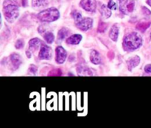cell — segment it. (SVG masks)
<instances>
[{"mask_svg":"<svg viewBox=\"0 0 151 128\" xmlns=\"http://www.w3.org/2000/svg\"><path fill=\"white\" fill-rule=\"evenodd\" d=\"M142 44V38L137 32H131L123 39V48L125 51H132L139 48Z\"/></svg>","mask_w":151,"mask_h":128,"instance_id":"1","label":"cell"},{"mask_svg":"<svg viewBox=\"0 0 151 128\" xmlns=\"http://www.w3.org/2000/svg\"><path fill=\"white\" fill-rule=\"evenodd\" d=\"M4 8H3V12H4V16L7 21L12 23L19 16V7L12 0H7L4 2Z\"/></svg>","mask_w":151,"mask_h":128,"instance_id":"2","label":"cell"},{"mask_svg":"<svg viewBox=\"0 0 151 128\" xmlns=\"http://www.w3.org/2000/svg\"><path fill=\"white\" fill-rule=\"evenodd\" d=\"M37 17L41 21L52 22L60 18V13L58 9L55 7H50L40 12Z\"/></svg>","mask_w":151,"mask_h":128,"instance_id":"3","label":"cell"},{"mask_svg":"<svg viewBox=\"0 0 151 128\" xmlns=\"http://www.w3.org/2000/svg\"><path fill=\"white\" fill-rule=\"evenodd\" d=\"M119 10L123 14L128 15L132 13L135 7V1L134 0H119Z\"/></svg>","mask_w":151,"mask_h":128,"instance_id":"4","label":"cell"},{"mask_svg":"<svg viewBox=\"0 0 151 128\" xmlns=\"http://www.w3.org/2000/svg\"><path fill=\"white\" fill-rule=\"evenodd\" d=\"M77 27L82 31H87L92 27L93 20L91 18H82L79 21L75 23Z\"/></svg>","mask_w":151,"mask_h":128,"instance_id":"5","label":"cell"},{"mask_svg":"<svg viewBox=\"0 0 151 128\" xmlns=\"http://www.w3.org/2000/svg\"><path fill=\"white\" fill-rule=\"evenodd\" d=\"M52 55V51L51 48L43 43L41 49H40L39 54H38L39 59H41V60H50V59H51Z\"/></svg>","mask_w":151,"mask_h":128,"instance_id":"6","label":"cell"},{"mask_svg":"<svg viewBox=\"0 0 151 128\" xmlns=\"http://www.w3.org/2000/svg\"><path fill=\"white\" fill-rule=\"evenodd\" d=\"M67 53L62 46H58L55 49V60L59 64H62L66 60Z\"/></svg>","mask_w":151,"mask_h":128,"instance_id":"7","label":"cell"},{"mask_svg":"<svg viewBox=\"0 0 151 128\" xmlns=\"http://www.w3.org/2000/svg\"><path fill=\"white\" fill-rule=\"evenodd\" d=\"M81 6L88 12H94L97 7L96 0H81Z\"/></svg>","mask_w":151,"mask_h":128,"instance_id":"8","label":"cell"},{"mask_svg":"<svg viewBox=\"0 0 151 128\" xmlns=\"http://www.w3.org/2000/svg\"><path fill=\"white\" fill-rule=\"evenodd\" d=\"M10 60L14 70L17 69L22 63V57L19 54H16V53H13L12 54H10Z\"/></svg>","mask_w":151,"mask_h":128,"instance_id":"9","label":"cell"},{"mask_svg":"<svg viewBox=\"0 0 151 128\" xmlns=\"http://www.w3.org/2000/svg\"><path fill=\"white\" fill-rule=\"evenodd\" d=\"M43 42L38 38H34L29 41V48L31 51H37L38 48L42 45Z\"/></svg>","mask_w":151,"mask_h":128,"instance_id":"10","label":"cell"},{"mask_svg":"<svg viewBox=\"0 0 151 128\" xmlns=\"http://www.w3.org/2000/svg\"><path fill=\"white\" fill-rule=\"evenodd\" d=\"M82 40V35L79 34H75V35H71L70 37L66 39V42L68 44H72V45H78L81 41Z\"/></svg>","mask_w":151,"mask_h":128,"instance_id":"11","label":"cell"},{"mask_svg":"<svg viewBox=\"0 0 151 128\" xmlns=\"http://www.w3.org/2000/svg\"><path fill=\"white\" fill-rule=\"evenodd\" d=\"M140 63V57L139 56L136 55L134 57H131L129 60H128L127 62V64H128V70L131 71L134 68L137 67Z\"/></svg>","mask_w":151,"mask_h":128,"instance_id":"12","label":"cell"},{"mask_svg":"<svg viewBox=\"0 0 151 128\" xmlns=\"http://www.w3.org/2000/svg\"><path fill=\"white\" fill-rule=\"evenodd\" d=\"M90 60L94 65L100 64V62H101L100 53L94 49L91 50V54H90Z\"/></svg>","mask_w":151,"mask_h":128,"instance_id":"13","label":"cell"},{"mask_svg":"<svg viewBox=\"0 0 151 128\" xmlns=\"http://www.w3.org/2000/svg\"><path fill=\"white\" fill-rule=\"evenodd\" d=\"M118 36H119V27L117 25L114 24L111 28V30L109 32V37L112 41H116L118 39Z\"/></svg>","mask_w":151,"mask_h":128,"instance_id":"14","label":"cell"},{"mask_svg":"<svg viewBox=\"0 0 151 128\" xmlns=\"http://www.w3.org/2000/svg\"><path fill=\"white\" fill-rule=\"evenodd\" d=\"M77 72H78L79 75H83V76H91L92 75V72L88 67L83 66H78L77 67Z\"/></svg>","mask_w":151,"mask_h":128,"instance_id":"15","label":"cell"},{"mask_svg":"<svg viewBox=\"0 0 151 128\" xmlns=\"http://www.w3.org/2000/svg\"><path fill=\"white\" fill-rule=\"evenodd\" d=\"M100 12L104 19H108L111 16V9L108 7V5L106 6L105 4L102 5L101 8L100 9Z\"/></svg>","mask_w":151,"mask_h":128,"instance_id":"16","label":"cell"},{"mask_svg":"<svg viewBox=\"0 0 151 128\" xmlns=\"http://www.w3.org/2000/svg\"><path fill=\"white\" fill-rule=\"evenodd\" d=\"M48 4V0H32V5L33 7H44Z\"/></svg>","mask_w":151,"mask_h":128,"instance_id":"17","label":"cell"},{"mask_svg":"<svg viewBox=\"0 0 151 128\" xmlns=\"http://www.w3.org/2000/svg\"><path fill=\"white\" fill-rule=\"evenodd\" d=\"M69 32H70V31H69V29H67V28H62V29H60V30L58 31V39L60 40H63L65 38H66V37L69 35Z\"/></svg>","mask_w":151,"mask_h":128,"instance_id":"18","label":"cell"},{"mask_svg":"<svg viewBox=\"0 0 151 128\" xmlns=\"http://www.w3.org/2000/svg\"><path fill=\"white\" fill-rule=\"evenodd\" d=\"M150 22H142V23H139L137 25V29L138 30L141 31V32H144L150 26Z\"/></svg>","mask_w":151,"mask_h":128,"instance_id":"19","label":"cell"},{"mask_svg":"<svg viewBox=\"0 0 151 128\" xmlns=\"http://www.w3.org/2000/svg\"><path fill=\"white\" fill-rule=\"evenodd\" d=\"M44 40L46 41V42L48 43V44H52L55 40L54 35H53V33H52V32H47V33L44 35Z\"/></svg>","mask_w":151,"mask_h":128,"instance_id":"20","label":"cell"},{"mask_svg":"<svg viewBox=\"0 0 151 128\" xmlns=\"http://www.w3.org/2000/svg\"><path fill=\"white\" fill-rule=\"evenodd\" d=\"M71 14H72V16L74 19V20H75V23L79 21L83 18L82 15L81 14V13H79V12L77 11V10H74V11H72Z\"/></svg>","mask_w":151,"mask_h":128,"instance_id":"21","label":"cell"},{"mask_svg":"<svg viewBox=\"0 0 151 128\" xmlns=\"http://www.w3.org/2000/svg\"><path fill=\"white\" fill-rule=\"evenodd\" d=\"M107 28H108L107 24L105 23V22L103 21H100L98 28H97V31H98V32H104L107 29Z\"/></svg>","mask_w":151,"mask_h":128,"instance_id":"22","label":"cell"},{"mask_svg":"<svg viewBox=\"0 0 151 128\" xmlns=\"http://www.w3.org/2000/svg\"><path fill=\"white\" fill-rule=\"evenodd\" d=\"M24 46V41L22 39H19L16 41L15 46H16V49H19L23 48Z\"/></svg>","mask_w":151,"mask_h":128,"instance_id":"23","label":"cell"},{"mask_svg":"<svg viewBox=\"0 0 151 128\" xmlns=\"http://www.w3.org/2000/svg\"><path fill=\"white\" fill-rule=\"evenodd\" d=\"M49 75L50 76H60L61 75V71L59 70V69H55V70L50 72V73L49 74Z\"/></svg>","mask_w":151,"mask_h":128,"instance_id":"24","label":"cell"},{"mask_svg":"<svg viewBox=\"0 0 151 128\" xmlns=\"http://www.w3.org/2000/svg\"><path fill=\"white\" fill-rule=\"evenodd\" d=\"M108 7L112 10H116V3L114 2L113 0H109V4H108Z\"/></svg>","mask_w":151,"mask_h":128,"instance_id":"25","label":"cell"},{"mask_svg":"<svg viewBox=\"0 0 151 128\" xmlns=\"http://www.w3.org/2000/svg\"><path fill=\"white\" fill-rule=\"evenodd\" d=\"M142 12L145 15H146V16H150V15H151L150 10H148V9L145 7H142Z\"/></svg>","mask_w":151,"mask_h":128,"instance_id":"26","label":"cell"},{"mask_svg":"<svg viewBox=\"0 0 151 128\" xmlns=\"http://www.w3.org/2000/svg\"><path fill=\"white\" fill-rule=\"evenodd\" d=\"M29 72H31V73L32 74H35L37 72V67L35 66H34V65H31L30 67H29Z\"/></svg>","mask_w":151,"mask_h":128,"instance_id":"27","label":"cell"},{"mask_svg":"<svg viewBox=\"0 0 151 128\" xmlns=\"http://www.w3.org/2000/svg\"><path fill=\"white\" fill-rule=\"evenodd\" d=\"M145 72L146 73H148L150 74L151 73V64H148L145 67Z\"/></svg>","mask_w":151,"mask_h":128,"instance_id":"28","label":"cell"},{"mask_svg":"<svg viewBox=\"0 0 151 128\" xmlns=\"http://www.w3.org/2000/svg\"><path fill=\"white\" fill-rule=\"evenodd\" d=\"M22 4H23V6H27V0H22Z\"/></svg>","mask_w":151,"mask_h":128,"instance_id":"29","label":"cell"},{"mask_svg":"<svg viewBox=\"0 0 151 128\" xmlns=\"http://www.w3.org/2000/svg\"><path fill=\"white\" fill-rule=\"evenodd\" d=\"M26 54H27V57H29V58H30L31 57V54H30V52L29 53V51H27L26 52Z\"/></svg>","mask_w":151,"mask_h":128,"instance_id":"30","label":"cell"},{"mask_svg":"<svg viewBox=\"0 0 151 128\" xmlns=\"http://www.w3.org/2000/svg\"><path fill=\"white\" fill-rule=\"evenodd\" d=\"M147 3L151 7V0H147Z\"/></svg>","mask_w":151,"mask_h":128,"instance_id":"31","label":"cell"},{"mask_svg":"<svg viewBox=\"0 0 151 128\" xmlns=\"http://www.w3.org/2000/svg\"><path fill=\"white\" fill-rule=\"evenodd\" d=\"M150 36H151V35H150Z\"/></svg>","mask_w":151,"mask_h":128,"instance_id":"32","label":"cell"}]
</instances>
